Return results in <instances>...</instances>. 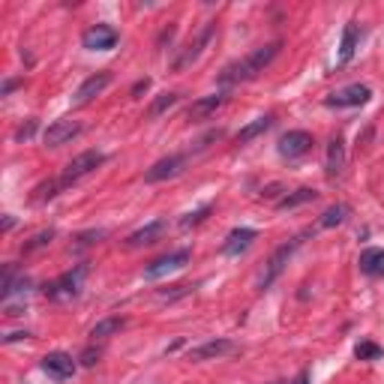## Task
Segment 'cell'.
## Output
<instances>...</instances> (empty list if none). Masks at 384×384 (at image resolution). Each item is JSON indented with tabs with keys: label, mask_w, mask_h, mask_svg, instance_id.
Masks as SVG:
<instances>
[{
	"label": "cell",
	"mask_w": 384,
	"mask_h": 384,
	"mask_svg": "<svg viewBox=\"0 0 384 384\" xmlns=\"http://www.w3.org/2000/svg\"><path fill=\"white\" fill-rule=\"evenodd\" d=\"M279 55V42H267V46H261L256 51H249L247 57L234 60L222 69L220 81L222 84H238V81H249V78H256L258 73H265V69L273 64V57Z\"/></svg>",
	"instance_id": "1"
},
{
	"label": "cell",
	"mask_w": 384,
	"mask_h": 384,
	"mask_svg": "<svg viewBox=\"0 0 384 384\" xmlns=\"http://www.w3.org/2000/svg\"><path fill=\"white\" fill-rule=\"evenodd\" d=\"M102 162H106V153H102V151H84V153H78L75 160L64 169V177H60V183H64V186H69V183H75V180L87 177L90 171H96Z\"/></svg>",
	"instance_id": "2"
},
{
	"label": "cell",
	"mask_w": 384,
	"mask_h": 384,
	"mask_svg": "<svg viewBox=\"0 0 384 384\" xmlns=\"http://www.w3.org/2000/svg\"><path fill=\"white\" fill-rule=\"evenodd\" d=\"M87 276V265H78L75 270H69V273L57 276L51 285H46V294L55 300H66V298H75L78 291H81V282Z\"/></svg>",
	"instance_id": "3"
},
{
	"label": "cell",
	"mask_w": 384,
	"mask_h": 384,
	"mask_svg": "<svg viewBox=\"0 0 384 384\" xmlns=\"http://www.w3.org/2000/svg\"><path fill=\"white\" fill-rule=\"evenodd\" d=\"M189 258H192V252H189V249H177V252H169V256L156 258L153 265L144 270V279H162V276L174 273V270H183V267L189 265Z\"/></svg>",
	"instance_id": "4"
},
{
	"label": "cell",
	"mask_w": 384,
	"mask_h": 384,
	"mask_svg": "<svg viewBox=\"0 0 384 384\" xmlns=\"http://www.w3.org/2000/svg\"><path fill=\"white\" fill-rule=\"evenodd\" d=\"M369 96L372 93H369V87H366V84H348V87H343V90L327 96V106L330 108H354V106H366Z\"/></svg>",
	"instance_id": "5"
},
{
	"label": "cell",
	"mask_w": 384,
	"mask_h": 384,
	"mask_svg": "<svg viewBox=\"0 0 384 384\" xmlns=\"http://www.w3.org/2000/svg\"><path fill=\"white\" fill-rule=\"evenodd\" d=\"M309 147H312V135L307 129H288L279 138V156H285V160H298V156L309 153Z\"/></svg>",
	"instance_id": "6"
},
{
	"label": "cell",
	"mask_w": 384,
	"mask_h": 384,
	"mask_svg": "<svg viewBox=\"0 0 384 384\" xmlns=\"http://www.w3.org/2000/svg\"><path fill=\"white\" fill-rule=\"evenodd\" d=\"M117 30L111 28V24H93V28H87L84 30V48H90V51H108V48H115L117 46Z\"/></svg>",
	"instance_id": "7"
},
{
	"label": "cell",
	"mask_w": 384,
	"mask_h": 384,
	"mask_svg": "<svg viewBox=\"0 0 384 384\" xmlns=\"http://www.w3.org/2000/svg\"><path fill=\"white\" fill-rule=\"evenodd\" d=\"M183 169H186V156L174 153V156H165V160L153 162L151 169H147L144 180H147V183H162V180H169V177H177Z\"/></svg>",
	"instance_id": "8"
},
{
	"label": "cell",
	"mask_w": 384,
	"mask_h": 384,
	"mask_svg": "<svg viewBox=\"0 0 384 384\" xmlns=\"http://www.w3.org/2000/svg\"><path fill=\"white\" fill-rule=\"evenodd\" d=\"M300 247V240H291V243H285V247H279L273 256H270V261H267V267H265V273H261V288H270L273 285V279L282 273V267H285V261L291 258V252Z\"/></svg>",
	"instance_id": "9"
},
{
	"label": "cell",
	"mask_w": 384,
	"mask_h": 384,
	"mask_svg": "<svg viewBox=\"0 0 384 384\" xmlns=\"http://www.w3.org/2000/svg\"><path fill=\"white\" fill-rule=\"evenodd\" d=\"M75 361H73V354H66V352H48L46 357H42V369H46L51 378H73V372H75Z\"/></svg>",
	"instance_id": "10"
},
{
	"label": "cell",
	"mask_w": 384,
	"mask_h": 384,
	"mask_svg": "<svg viewBox=\"0 0 384 384\" xmlns=\"http://www.w3.org/2000/svg\"><path fill=\"white\" fill-rule=\"evenodd\" d=\"M78 133H81V124H78V120H55V124L46 129L42 142H46L48 147H60V144L73 142Z\"/></svg>",
	"instance_id": "11"
},
{
	"label": "cell",
	"mask_w": 384,
	"mask_h": 384,
	"mask_svg": "<svg viewBox=\"0 0 384 384\" xmlns=\"http://www.w3.org/2000/svg\"><path fill=\"white\" fill-rule=\"evenodd\" d=\"M234 348H238V345H234L231 339H211V343L192 348V352H189V361H195V363H202V361H216V357H222V354H231Z\"/></svg>",
	"instance_id": "12"
},
{
	"label": "cell",
	"mask_w": 384,
	"mask_h": 384,
	"mask_svg": "<svg viewBox=\"0 0 384 384\" xmlns=\"http://www.w3.org/2000/svg\"><path fill=\"white\" fill-rule=\"evenodd\" d=\"M165 229H169V225H165V220H153V222H147V225H142V229L138 231H133L126 238V247H151V243H156L165 234Z\"/></svg>",
	"instance_id": "13"
},
{
	"label": "cell",
	"mask_w": 384,
	"mask_h": 384,
	"mask_svg": "<svg viewBox=\"0 0 384 384\" xmlns=\"http://www.w3.org/2000/svg\"><path fill=\"white\" fill-rule=\"evenodd\" d=\"M108 84H111V73H106V69H102V73H93V75L87 78V81L75 90V102H78V106H84V102H90L93 96H99Z\"/></svg>",
	"instance_id": "14"
},
{
	"label": "cell",
	"mask_w": 384,
	"mask_h": 384,
	"mask_svg": "<svg viewBox=\"0 0 384 384\" xmlns=\"http://www.w3.org/2000/svg\"><path fill=\"white\" fill-rule=\"evenodd\" d=\"M256 238H258L256 229H234L229 234V240L222 243V256H240V252H247L252 247Z\"/></svg>",
	"instance_id": "15"
},
{
	"label": "cell",
	"mask_w": 384,
	"mask_h": 384,
	"mask_svg": "<svg viewBox=\"0 0 384 384\" xmlns=\"http://www.w3.org/2000/svg\"><path fill=\"white\" fill-rule=\"evenodd\" d=\"M222 102H225V96H222V93L202 96V99H195V102H192V106L186 108V117H189V120H207L216 108H222Z\"/></svg>",
	"instance_id": "16"
},
{
	"label": "cell",
	"mask_w": 384,
	"mask_h": 384,
	"mask_svg": "<svg viewBox=\"0 0 384 384\" xmlns=\"http://www.w3.org/2000/svg\"><path fill=\"white\" fill-rule=\"evenodd\" d=\"M213 30H216V24H207V28L202 30V37L195 39V46H189V48L183 51V55H180L177 60H174V69H186L189 64H195V60H198V55H202V48L207 46V42H211Z\"/></svg>",
	"instance_id": "17"
},
{
	"label": "cell",
	"mask_w": 384,
	"mask_h": 384,
	"mask_svg": "<svg viewBox=\"0 0 384 384\" xmlns=\"http://www.w3.org/2000/svg\"><path fill=\"white\" fill-rule=\"evenodd\" d=\"M357 265H361V273H366V276H384V249H378V247L363 249Z\"/></svg>",
	"instance_id": "18"
},
{
	"label": "cell",
	"mask_w": 384,
	"mask_h": 384,
	"mask_svg": "<svg viewBox=\"0 0 384 384\" xmlns=\"http://www.w3.org/2000/svg\"><path fill=\"white\" fill-rule=\"evenodd\" d=\"M318 198V192L316 189H309V186H300V189H294V192H288V195H282L276 202L279 211H294V207H300V204H309V202H316Z\"/></svg>",
	"instance_id": "19"
},
{
	"label": "cell",
	"mask_w": 384,
	"mask_h": 384,
	"mask_svg": "<svg viewBox=\"0 0 384 384\" xmlns=\"http://www.w3.org/2000/svg\"><path fill=\"white\" fill-rule=\"evenodd\" d=\"M343 169H345V142L343 138H334V142L327 144V174L336 177Z\"/></svg>",
	"instance_id": "20"
},
{
	"label": "cell",
	"mask_w": 384,
	"mask_h": 384,
	"mask_svg": "<svg viewBox=\"0 0 384 384\" xmlns=\"http://www.w3.org/2000/svg\"><path fill=\"white\" fill-rule=\"evenodd\" d=\"M126 325V318H120V316H111V318H102L99 325H96L90 330V336H93V343H102V339H108V336H115L117 330H124Z\"/></svg>",
	"instance_id": "21"
},
{
	"label": "cell",
	"mask_w": 384,
	"mask_h": 384,
	"mask_svg": "<svg viewBox=\"0 0 384 384\" xmlns=\"http://www.w3.org/2000/svg\"><path fill=\"white\" fill-rule=\"evenodd\" d=\"M357 24H345V30H343V46H339V64H348V60L354 57V51H357Z\"/></svg>",
	"instance_id": "22"
},
{
	"label": "cell",
	"mask_w": 384,
	"mask_h": 384,
	"mask_svg": "<svg viewBox=\"0 0 384 384\" xmlns=\"http://www.w3.org/2000/svg\"><path fill=\"white\" fill-rule=\"evenodd\" d=\"M273 126V115H265V117H256L249 126H243L240 133H238V142H252V138H258L261 133H267V129Z\"/></svg>",
	"instance_id": "23"
},
{
	"label": "cell",
	"mask_w": 384,
	"mask_h": 384,
	"mask_svg": "<svg viewBox=\"0 0 384 384\" xmlns=\"http://www.w3.org/2000/svg\"><path fill=\"white\" fill-rule=\"evenodd\" d=\"M348 204H334V207H327L325 213H321V229H336V225H343L348 220Z\"/></svg>",
	"instance_id": "24"
},
{
	"label": "cell",
	"mask_w": 384,
	"mask_h": 384,
	"mask_svg": "<svg viewBox=\"0 0 384 384\" xmlns=\"http://www.w3.org/2000/svg\"><path fill=\"white\" fill-rule=\"evenodd\" d=\"M177 99H180L177 93H160V96H156V99L151 102V108H147V117H160V115H165L169 108L177 106Z\"/></svg>",
	"instance_id": "25"
},
{
	"label": "cell",
	"mask_w": 384,
	"mask_h": 384,
	"mask_svg": "<svg viewBox=\"0 0 384 384\" xmlns=\"http://www.w3.org/2000/svg\"><path fill=\"white\" fill-rule=\"evenodd\" d=\"M354 354H357V361H378L381 357V345H375V343H361L354 348Z\"/></svg>",
	"instance_id": "26"
},
{
	"label": "cell",
	"mask_w": 384,
	"mask_h": 384,
	"mask_svg": "<svg viewBox=\"0 0 384 384\" xmlns=\"http://www.w3.org/2000/svg\"><path fill=\"white\" fill-rule=\"evenodd\" d=\"M51 238H55V229H48V231H39V234H33L30 243H24V252H33V249H42V247H48Z\"/></svg>",
	"instance_id": "27"
},
{
	"label": "cell",
	"mask_w": 384,
	"mask_h": 384,
	"mask_svg": "<svg viewBox=\"0 0 384 384\" xmlns=\"http://www.w3.org/2000/svg\"><path fill=\"white\" fill-rule=\"evenodd\" d=\"M207 213H211V204L198 207V211H195V213H189V216H186V220H183L180 225H183V229H189V225H198V222H202V220H204Z\"/></svg>",
	"instance_id": "28"
},
{
	"label": "cell",
	"mask_w": 384,
	"mask_h": 384,
	"mask_svg": "<svg viewBox=\"0 0 384 384\" xmlns=\"http://www.w3.org/2000/svg\"><path fill=\"white\" fill-rule=\"evenodd\" d=\"M33 133H37V120H28V124H21L15 129V138H19V142H28V138H33Z\"/></svg>",
	"instance_id": "29"
},
{
	"label": "cell",
	"mask_w": 384,
	"mask_h": 384,
	"mask_svg": "<svg viewBox=\"0 0 384 384\" xmlns=\"http://www.w3.org/2000/svg\"><path fill=\"white\" fill-rule=\"evenodd\" d=\"M96 361H99V348H96V352H93V348H87V352L81 354V366H93Z\"/></svg>",
	"instance_id": "30"
},
{
	"label": "cell",
	"mask_w": 384,
	"mask_h": 384,
	"mask_svg": "<svg viewBox=\"0 0 384 384\" xmlns=\"http://www.w3.org/2000/svg\"><path fill=\"white\" fill-rule=\"evenodd\" d=\"M279 189H282L279 183H270L267 189H261V198H276V195H279Z\"/></svg>",
	"instance_id": "31"
},
{
	"label": "cell",
	"mask_w": 384,
	"mask_h": 384,
	"mask_svg": "<svg viewBox=\"0 0 384 384\" xmlns=\"http://www.w3.org/2000/svg\"><path fill=\"white\" fill-rule=\"evenodd\" d=\"M147 87H151V78H144V81H138V84L133 87V96H138V93H144Z\"/></svg>",
	"instance_id": "32"
},
{
	"label": "cell",
	"mask_w": 384,
	"mask_h": 384,
	"mask_svg": "<svg viewBox=\"0 0 384 384\" xmlns=\"http://www.w3.org/2000/svg\"><path fill=\"white\" fill-rule=\"evenodd\" d=\"M30 334H10V336H3L6 339V343H15V339H28Z\"/></svg>",
	"instance_id": "33"
},
{
	"label": "cell",
	"mask_w": 384,
	"mask_h": 384,
	"mask_svg": "<svg viewBox=\"0 0 384 384\" xmlns=\"http://www.w3.org/2000/svg\"><path fill=\"white\" fill-rule=\"evenodd\" d=\"M12 225H15V220H12V216H6V220H3V231H10Z\"/></svg>",
	"instance_id": "34"
},
{
	"label": "cell",
	"mask_w": 384,
	"mask_h": 384,
	"mask_svg": "<svg viewBox=\"0 0 384 384\" xmlns=\"http://www.w3.org/2000/svg\"><path fill=\"white\" fill-rule=\"evenodd\" d=\"M15 87H19V81H6V84H3V93H10V90H15Z\"/></svg>",
	"instance_id": "35"
},
{
	"label": "cell",
	"mask_w": 384,
	"mask_h": 384,
	"mask_svg": "<svg viewBox=\"0 0 384 384\" xmlns=\"http://www.w3.org/2000/svg\"><path fill=\"white\" fill-rule=\"evenodd\" d=\"M294 384H307V372H300V375H298V381H294Z\"/></svg>",
	"instance_id": "36"
}]
</instances>
